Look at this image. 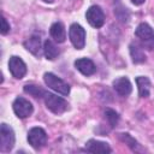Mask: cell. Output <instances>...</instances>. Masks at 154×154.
I'll use <instances>...</instances> for the list:
<instances>
[{
	"mask_svg": "<svg viewBox=\"0 0 154 154\" xmlns=\"http://www.w3.org/2000/svg\"><path fill=\"white\" fill-rule=\"evenodd\" d=\"M136 83L138 87V94L141 97H148L149 93H150V81L147 77H137L136 78Z\"/></svg>",
	"mask_w": 154,
	"mask_h": 154,
	"instance_id": "obj_15",
	"label": "cell"
},
{
	"mask_svg": "<svg viewBox=\"0 0 154 154\" xmlns=\"http://www.w3.org/2000/svg\"><path fill=\"white\" fill-rule=\"evenodd\" d=\"M105 116H106V118H107V120H108V123H109V125L113 128V126H116V124L118 123V120H119V116H118V113L117 112H114L113 109H109V108H107L106 111H105Z\"/></svg>",
	"mask_w": 154,
	"mask_h": 154,
	"instance_id": "obj_19",
	"label": "cell"
},
{
	"mask_svg": "<svg viewBox=\"0 0 154 154\" xmlns=\"http://www.w3.org/2000/svg\"><path fill=\"white\" fill-rule=\"evenodd\" d=\"M43 1H45V2H53L54 0H43Z\"/></svg>",
	"mask_w": 154,
	"mask_h": 154,
	"instance_id": "obj_23",
	"label": "cell"
},
{
	"mask_svg": "<svg viewBox=\"0 0 154 154\" xmlns=\"http://www.w3.org/2000/svg\"><path fill=\"white\" fill-rule=\"evenodd\" d=\"M8 67L14 78H23L26 73V65L25 63L18 57H11L8 61Z\"/></svg>",
	"mask_w": 154,
	"mask_h": 154,
	"instance_id": "obj_9",
	"label": "cell"
},
{
	"mask_svg": "<svg viewBox=\"0 0 154 154\" xmlns=\"http://www.w3.org/2000/svg\"><path fill=\"white\" fill-rule=\"evenodd\" d=\"M120 138H122L124 142H126V143H128V146H129V147H131V148H135V147H136V144H137V143H136V141H135L134 138H131L128 134H120Z\"/></svg>",
	"mask_w": 154,
	"mask_h": 154,
	"instance_id": "obj_20",
	"label": "cell"
},
{
	"mask_svg": "<svg viewBox=\"0 0 154 154\" xmlns=\"http://www.w3.org/2000/svg\"><path fill=\"white\" fill-rule=\"evenodd\" d=\"M45 102H46L47 108L55 114H60V113L65 112L67 109V106H69L67 102L63 97L57 96V95L51 94V93H47L45 95Z\"/></svg>",
	"mask_w": 154,
	"mask_h": 154,
	"instance_id": "obj_4",
	"label": "cell"
},
{
	"mask_svg": "<svg viewBox=\"0 0 154 154\" xmlns=\"http://www.w3.org/2000/svg\"><path fill=\"white\" fill-rule=\"evenodd\" d=\"M24 91L30 94L34 97H45V95L47 94L42 88H40L38 85H34V84H26L24 87Z\"/></svg>",
	"mask_w": 154,
	"mask_h": 154,
	"instance_id": "obj_18",
	"label": "cell"
},
{
	"mask_svg": "<svg viewBox=\"0 0 154 154\" xmlns=\"http://www.w3.org/2000/svg\"><path fill=\"white\" fill-rule=\"evenodd\" d=\"M43 79H45V83L51 88L53 89L54 91L61 94V95H67L70 93V87L67 83H65L61 78L57 77L55 75L51 73V72H47L45 73L43 76Z\"/></svg>",
	"mask_w": 154,
	"mask_h": 154,
	"instance_id": "obj_2",
	"label": "cell"
},
{
	"mask_svg": "<svg viewBox=\"0 0 154 154\" xmlns=\"http://www.w3.org/2000/svg\"><path fill=\"white\" fill-rule=\"evenodd\" d=\"M28 141L31 144V147H34L35 149H38V148L43 147L47 142L46 131L41 128H32L28 132Z\"/></svg>",
	"mask_w": 154,
	"mask_h": 154,
	"instance_id": "obj_6",
	"label": "cell"
},
{
	"mask_svg": "<svg viewBox=\"0 0 154 154\" xmlns=\"http://www.w3.org/2000/svg\"><path fill=\"white\" fill-rule=\"evenodd\" d=\"M49 32H51V36H52L57 42H59V43L64 42L65 38H66V31H65V28H64V25H63L60 22H57V23L52 24Z\"/></svg>",
	"mask_w": 154,
	"mask_h": 154,
	"instance_id": "obj_14",
	"label": "cell"
},
{
	"mask_svg": "<svg viewBox=\"0 0 154 154\" xmlns=\"http://www.w3.org/2000/svg\"><path fill=\"white\" fill-rule=\"evenodd\" d=\"M85 149L90 153H111L112 150L107 143L95 141V140L88 141V143L85 144Z\"/></svg>",
	"mask_w": 154,
	"mask_h": 154,
	"instance_id": "obj_12",
	"label": "cell"
},
{
	"mask_svg": "<svg viewBox=\"0 0 154 154\" xmlns=\"http://www.w3.org/2000/svg\"><path fill=\"white\" fill-rule=\"evenodd\" d=\"M14 146V132L11 126L2 123L0 126V149L1 152H10Z\"/></svg>",
	"mask_w": 154,
	"mask_h": 154,
	"instance_id": "obj_3",
	"label": "cell"
},
{
	"mask_svg": "<svg viewBox=\"0 0 154 154\" xmlns=\"http://www.w3.org/2000/svg\"><path fill=\"white\" fill-rule=\"evenodd\" d=\"M43 51H45V55L47 59L53 60L59 55V49L57 48V46L51 41V40H46L45 45H43Z\"/></svg>",
	"mask_w": 154,
	"mask_h": 154,
	"instance_id": "obj_16",
	"label": "cell"
},
{
	"mask_svg": "<svg viewBox=\"0 0 154 154\" xmlns=\"http://www.w3.org/2000/svg\"><path fill=\"white\" fill-rule=\"evenodd\" d=\"M24 46L34 55H36V57L41 55V38H40V36H37V35L31 36L30 38H28L24 42Z\"/></svg>",
	"mask_w": 154,
	"mask_h": 154,
	"instance_id": "obj_13",
	"label": "cell"
},
{
	"mask_svg": "<svg viewBox=\"0 0 154 154\" xmlns=\"http://www.w3.org/2000/svg\"><path fill=\"white\" fill-rule=\"evenodd\" d=\"M13 111L18 118H26L32 113V105L24 97H17L13 102Z\"/></svg>",
	"mask_w": 154,
	"mask_h": 154,
	"instance_id": "obj_8",
	"label": "cell"
},
{
	"mask_svg": "<svg viewBox=\"0 0 154 154\" xmlns=\"http://www.w3.org/2000/svg\"><path fill=\"white\" fill-rule=\"evenodd\" d=\"M69 36H70V40H71L72 45L75 46V48L82 49L84 47V45H85V30L79 24L75 23L70 26Z\"/></svg>",
	"mask_w": 154,
	"mask_h": 154,
	"instance_id": "obj_5",
	"label": "cell"
},
{
	"mask_svg": "<svg viewBox=\"0 0 154 154\" xmlns=\"http://www.w3.org/2000/svg\"><path fill=\"white\" fill-rule=\"evenodd\" d=\"M1 24H2V26H1V34H7L8 31H10V24L7 23V20H6V18H2V20H1Z\"/></svg>",
	"mask_w": 154,
	"mask_h": 154,
	"instance_id": "obj_21",
	"label": "cell"
},
{
	"mask_svg": "<svg viewBox=\"0 0 154 154\" xmlns=\"http://www.w3.org/2000/svg\"><path fill=\"white\" fill-rule=\"evenodd\" d=\"M135 5H141V4H143L144 2V0H131Z\"/></svg>",
	"mask_w": 154,
	"mask_h": 154,
	"instance_id": "obj_22",
	"label": "cell"
},
{
	"mask_svg": "<svg viewBox=\"0 0 154 154\" xmlns=\"http://www.w3.org/2000/svg\"><path fill=\"white\" fill-rule=\"evenodd\" d=\"M113 88L122 96H128L131 93V90H132V85H131L130 81L128 78H125V77L117 78L113 82Z\"/></svg>",
	"mask_w": 154,
	"mask_h": 154,
	"instance_id": "obj_11",
	"label": "cell"
},
{
	"mask_svg": "<svg viewBox=\"0 0 154 154\" xmlns=\"http://www.w3.org/2000/svg\"><path fill=\"white\" fill-rule=\"evenodd\" d=\"M75 66L81 73H83L85 76H90V75L95 73V71H96V67H95L94 63L90 59H87V58H82V59L76 60Z\"/></svg>",
	"mask_w": 154,
	"mask_h": 154,
	"instance_id": "obj_10",
	"label": "cell"
},
{
	"mask_svg": "<svg viewBox=\"0 0 154 154\" xmlns=\"http://www.w3.org/2000/svg\"><path fill=\"white\" fill-rule=\"evenodd\" d=\"M135 35L141 40L142 45L146 48H148V49L154 48V30L147 23H141L137 26Z\"/></svg>",
	"mask_w": 154,
	"mask_h": 154,
	"instance_id": "obj_1",
	"label": "cell"
},
{
	"mask_svg": "<svg viewBox=\"0 0 154 154\" xmlns=\"http://www.w3.org/2000/svg\"><path fill=\"white\" fill-rule=\"evenodd\" d=\"M88 23L94 28H101L105 23V14L99 6H91L85 13Z\"/></svg>",
	"mask_w": 154,
	"mask_h": 154,
	"instance_id": "obj_7",
	"label": "cell"
},
{
	"mask_svg": "<svg viewBox=\"0 0 154 154\" xmlns=\"http://www.w3.org/2000/svg\"><path fill=\"white\" fill-rule=\"evenodd\" d=\"M130 54H131L132 61L136 63V64L143 63V61L146 60V55H144V53H143L142 49H141L140 47H137L136 45H131V46H130Z\"/></svg>",
	"mask_w": 154,
	"mask_h": 154,
	"instance_id": "obj_17",
	"label": "cell"
}]
</instances>
